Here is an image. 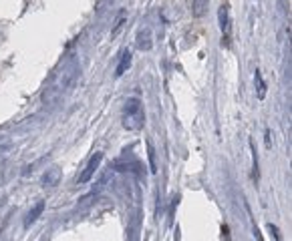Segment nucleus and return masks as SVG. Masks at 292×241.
Masks as SVG:
<instances>
[{"label":"nucleus","mask_w":292,"mask_h":241,"mask_svg":"<svg viewBox=\"0 0 292 241\" xmlns=\"http://www.w3.org/2000/svg\"><path fill=\"white\" fill-rule=\"evenodd\" d=\"M145 123V113H143V105L137 97H131L125 103L123 108V127L127 131H139Z\"/></svg>","instance_id":"nucleus-1"},{"label":"nucleus","mask_w":292,"mask_h":241,"mask_svg":"<svg viewBox=\"0 0 292 241\" xmlns=\"http://www.w3.org/2000/svg\"><path fill=\"white\" fill-rule=\"evenodd\" d=\"M101 161H103V153H95V155L89 159V163H87L85 171H83V173L79 175V185H85V183H89V181H91V177L95 175V171L99 169Z\"/></svg>","instance_id":"nucleus-2"},{"label":"nucleus","mask_w":292,"mask_h":241,"mask_svg":"<svg viewBox=\"0 0 292 241\" xmlns=\"http://www.w3.org/2000/svg\"><path fill=\"white\" fill-rule=\"evenodd\" d=\"M60 177H62L60 169H58V167H51V169H47V173H45V177H43V183H45L47 187H55V185H58Z\"/></svg>","instance_id":"nucleus-3"},{"label":"nucleus","mask_w":292,"mask_h":241,"mask_svg":"<svg viewBox=\"0 0 292 241\" xmlns=\"http://www.w3.org/2000/svg\"><path fill=\"white\" fill-rule=\"evenodd\" d=\"M43 211H45V201H38L30 211H29V215H27V219H25V227H30L36 219L43 215Z\"/></svg>","instance_id":"nucleus-4"},{"label":"nucleus","mask_w":292,"mask_h":241,"mask_svg":"<svg viewBox=\"0 0 292 241\" xmlns=\"http://www.w3.org/2000/svg\"><path fill=\"white\" fill-rule=\"evenodd\" d=\"M137 49L139 51H149L151 49V30L145 28L137 34Z\"/></svg>","instance_id":"nucleus-5"},{"label":"nucleus","mask_w":292,"mask_h":241,"mask_svg":"<svg viewBox=\"0 0 292 241\" xmlns=\"http://www.w3.org/2000/svg\"><path fill=\"white\" fill-rule=\"evenodd\" d=\"M131 53L129 51H125L123 54H121V60H119V64H117V71H115V77H123L125 73H127V69L131 67Z\"/></svg>","instance_id":"nucleus-6"},{"label":"nucleus","mask_w":292,"mask_h":241,"mask_svg":"<svg viewBox=\"0 0 292 241\" xmlns=\"http://www.w3.org/2000/svg\"><path fill=\"white\" fill-rule=\"evenodd\" d=\"M218 18H220V28H222L224 32L230 30V16H228V6H226V4L220 6V10H218Z\"/></svg>","instance_id":"nucleus-7"},{"label":"nucleus","mask_w":292,"mask_h":241,"mask_svg":"<svg viewBox=\"0 0 292 241\" xmlns=\"http://www.w3.org/2000/svg\"><path fill=\"white\" fill-rule=\"evenodd\" d=\"M207 4H210V0H194V4H192V14L196 18H202L207 10Z\"/></svg>","instance_id":"nucleus-8"},{"label":"nucleus","mask_w":292,"mask_h":241,"mask_svg":"<svg viewBox=\"0 0 292 241\" xmlns=\"http://www.w3.org/2000/svg\"><path fill=\"white\" fill-rule=\"evenodd\" d=\"M254 80H256V84H258V99H264V97H266V82L262 80V75H260V71H256V75H254Z\"/></svg>","instance_id":"nucleus-9"},{"label":"nucleus","mask_w":292,"mask_h":241,"mask_svg":"<svg viewBox=\"0 0 292 241\" xmlns=\"http://www.w3.org/2000/svg\"><path fill=\"white\" fill-rule=\"evenodd\" d=\"M147 155H149V167H151V173L157 171V165H155V151H153V145L147 141Z\"/></svg>","instance_id":"nucleus-10"},{"label":"nucleus","mask_w":292,"mask_h":241,"mask_svg":"<svg viewBox=\"0 0 292 241\" xmlns=\"http://www.w3.org/2000/svg\"><path fill=\"white\" fill-rule=\"evenodd\" d=\"M268 229H270V233L274 235V239H276V241H282V235H280V231H278V227H276V225L270 223V225H268Z\"/></svg>","instance_id":"nucleus-11"}]
</instances>
